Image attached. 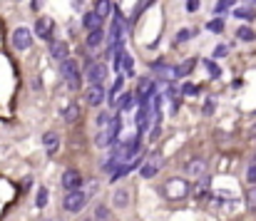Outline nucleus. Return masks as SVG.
Instances as JSON below:
<instances>
[{
	"instance_id": "nucleus-36",
	"label": "nucleus",
	"mask_w": 256,
	"mask_h": 221,
	"mask_svg": "<svg viewBox=\"0 0 256 221\" xmlns=\"http://www.w3.org/2000/svg\"><path fill=\"white\" fill-rule=\"evenodd\" d=\"M246 182H249V184H256V164H252V166L246 169Z\"/></svg>"
},
{
	"instance_id": "nucleus-1",
	"label": "nucleus",
	"mask_w": 256,
	"mask_h": 221,
	"mask_svg": "<svg viewBox=\"0 0 256 221\" xmlns=\"http://www.w3.org/2000/svg\"><path fill=\"white\" fill-rule=\"evenodd\" d=\"M60 74H62V80H65L72 90H78V87L82 84V70H80V65H78L72 58H68V60L60 62Z\"/></svg>"
},
{
	"instance_id": "nucleus-42",
	"label": "nucleus",
	"mask_w": 256,
	"mask_h": 221,
	"mask_svg": "<svg viewBox=\"0 0 256 221\" xmlns=\"http://www.w3.org/2000/svg\"><path fill=\"white\" fill-rule=\"evenodd\" d=\"M252 137H254V140H256V124H254V130H252Z\"/></svg>"
},
{
	"instance_id": "nucleus-16",
	"label": "nucleus",
	"mask_w": 256,
	"mask_h": 221,
	"mask_svg": "<svg viewBox=\"0 0 256 221\" xmlns=\"http://www.w3.org/2000/svg\"><path fill=\"white\" fill-rule=\"evenodd\" d=\"M87 48H100L102 42H104V32H102V28H94V30H87Z\"/></svg>"
},
{
	"instance_id": "nucleus-41",
	"label": "nucleus",
	"mask_w": 256,
	"mask_h": 221,
	"mask_svg": "<svg viewBox=\"0 0 256 221\" xmlns=\"http://www.w3.org/2000/svg\"><path fill=\"white\" fill-rule=\"evenodd\" d=\"M42 2H45V0H30V8H32V10H40Z\"/></svg>"
},
{
	"instance_id": "nucleus-28",
	"label": "nucleus",
	"mask_w": 256,
	"mask_h": 221,
	"mask_svg": "<svg viewBox=\"0 0 256 221\" xmlns=\"http://www.w3.org/2000/svg\"><path fill=\"white\" fill-rule=\"evenodd\" d=\"M234 2H236V0H219L216 8H214V12H216V15H224L229 8H234Z\"/></svg>"
},
{
	"instance_id": "nucleus-43",
	"label": "nucleus",
	"mask_w": 256,
	"mask_h": 221,
	"mask_svg": "<svg viewBox=\"0 0 256 221\" xmlns=\"http://www.w3.org/2000/svg\"><path fill=\"white\" fill-rule=\"evenodd\" d=\"M246 2H249V5H252V8H254V5H256V0H246Z\"/></svg>"
},
{
	"instance_id": "nucleus-12",
	"label": "nucleus",
	"mask_w": 256,
	"mask_h": 221,
	"mask_svg": "<svg viewBox=\"0 0 256 221\" xmlns=\"http://www.w3.org/2000/svg\"><path fill=\"white\" fill-rule=\"evenodd\" d=\"M162 164H164V159H162V156L154 152V156H152V159H150V162L142 166V176H144V179H152V176H154V174L162 169Z\"/></svg>"
},
{
	"instance_id": "nucleus-15",
	"label": "nucleus",
	"mask_w": 256,
	"mask_h": 221,
	"mask_svg": "<svg viewBox=\"0 0 256 221\" xmlns=\"http://www.w3.org/2000/svg\"><path fill=\"white\" fill-rule=\"evenodd\" d=\"M196 179H199V182H196L194 186L189 184V194H194V196H204V194H206V189H209V176H206V174H202V176H196Z\"/></svg>"
},
{
	"instance_id": "nucleus-24",
	"label": "nucleus",
	"mask_w": 256,
	"mask_h": 221,
	"mask_svg": "<svg viewBox=\"0 0 256 221\" xmlns=\"http://www.w3.org/2000/svg\"><path fill=\"white\" fill-rule=\"evenodd\" d=\"M152 2H154V0H140V2H137V8L132 10V18H130V25H134V22H137V18L142 15V10H147V8H150Z\"/></svg>"
},
{
	"instance_id": "nucleus-6",
	"label": "nucleus",
	"mask_w": 256,
	"mask_h": 221,
	"mask_svg": "<svg viewBox=\"0 0 256 221\" xmlns=\"http://www.w3.org/2000/svg\"><path fill=\"white\" fill-rule=\"evenodd\" d=\"M85 77L90 84H100V82L107 77V65H104V62H87Z\"/></svg>"
},
{
	"instance_id": "nucleus-14",
	"label": "nucleus",
	"mask_w": 256,
	"mask_h": 221,
	"mask_svg": "<svg viewBox=\"0 0 256 221\" xmlns=\"http://www.w3.org/2000/svg\"><path fill=\"white\" fill-rule=\"evenodd\" d=\"M184 172L192 174V176H202V174L206 172V162H204V159H192V162H186Z\"/></svg>"
},
{
	"instance_id": "nucleus-30",
	"label": "nucleus",
	"mask_w": 256,
	"mask_h": 221,
	"mask_svg": "<svg viewBox=\"0 0 256 221\" xmlns=\"http://www.w3.org/2000/svg\"><path fill=\"white\" fill-rule=\"evenodd\" d=\"M246 206L252 212H256V184H252V189L246 192Z\"/></svg>"
},
{
	"instance_id": "nucleus-17",
	"label": "nucleus",
	"mask_w": 256,
	"mask_h": 221,
	"mask_svg": "<svg viewBox=\"0 0 256 221\" xmlns=\"http://www.w3.org/2000/svg\"><path fill=\"white\" fill-rule=\"evenodd\" d=\"M42 144L48 149V154H55L58 147H60V137H58L55 132H45V134H42Z\"/></svg>"
},
{
	"instance_id": "nucleus-10",
	"label": "nucleus",
	"mask_w": 256,
	"mask_h": 221,
	"mask_svg": "<svg viewBox=\"0 0 256 221\" xmlns=\"http://www.w3.org/2000/svg\"><path fill=\"white\" fill-rule=\"evenodd\" d=\"M85 100L92 104V107H97V104H102V102H104V87H102V82H100V84H90V87H87Z\"/></svg>"
},
{
	"instance_id": "nucleus-3",
	"label": "nucleus",
	"mask_w": 256,
	"mask_h": 221,
	"mask_svg": "<svg viewBox=\"0 0 256 221\" xmlns=\"http://www.w3.org/2000/svg\"><path fill=\"white\" fill-rule=\"evenodd\" d=\"M164 194H167L170 202H182V199H186V196H189V182L182 179V176L170 179V182L164 184Z\"/></svg>"
},
{
	"instance_id": "nucleus-39",
	"label": "nucleus",
	"mask_w": 256,
	"mask_h": 221,
	"mask_svg": "<svg viewBox=\"0 0 256 221\" xmlns=\"http://www.w3.org/2000/svg\"><path fill=\"white\" fill-rule=\"evenodd\" d=\"M226 55V45H219L216 50H214V58H224Z\"/></svg>"
},
{
	"instance_id": "nucleus-19",
	"label": "nucleus",
	"mask_w": 256,
	"mask_h": 221,
	"mask_svg": "<svg viewBox=\"0 0 256 221\" xmlns=\"http://www.w3.org/2000/svg\"><path fill=\"white\" fill-rule=\"evenodd\" d=\"M94 15H97L100 20L110 18V15H112V2H110V0H97V2H94Z\"/></svg>"
},
{
	"instance_id": "nucleus-7",
	"label": "nucleus",
	"mask_w": 256,
	"mask_h": 221,
	"mask_svg": "<svg viewBox=\"0 0 256 221\" xmlns=\"http://www.w3.org/2000/svg\"><path fill=\"white\" fill-rule=\"evenodd\" d=\"M32 45V32L30 28H15L12 30V48L15 50H28Z\"/></svg>"
},
{
	"instance_id": "nucleus-32",
	"label": "nucleus",
	"mask_w": 256,
	"mask_h": 221,
	"mask_svg": "<svg viewBox=\"0 0 256 221\" xmlns=\"http://www.w3.org/2000/svg\"><path fill=\"white\" fill-rule=\"evenodd\" d=\"M127 194H130V192H124V189L114 192V206H124V204H127Z\"/></svg>"
},
{
	"instance_id": "nucleus-11",
	"label": "nucleus",
	"mask_w": 256,
	"mask_h": 221,
	"mask_svg": "<svg viewBox=\"0 0 256 221\" xmlns=\"http://www.w3.org/2000/svg\"><path fill=\"white\" fill-rule=\"evenodd\" d=\"M62 186L70 192V189H80L82 186V174L78 172V169H68L65 174H62Z\"/></svg>"
},
{
	"instance_id": "nucleus-2",
	"label": "nucleus",
	"mask_w": 256,
	"mask_h": 221,
	"mask_svg": "<svg viewBox=\"0 0 256 221\" xmlns=\"http://www.w3.org/2000/svg\"><path fill=\"white\" fill-rule=\"evenodd\" d=\"M120 130H122V120H120V117H112V122H110L107 127H100V134H97L94 144H97V147H110V144H114V140L120 137Z\"/></svg>"
},
{
	"instance_id": "nucleus-18",
	"label": "nucleus",
	"mask_w": 256,
	"mask_h": 221,
	"mask_svg": "<svg viewBox=\"0 0 256 221\" xmlns=\"http://www.w3.org/2000/svg\"><path fill=\"white\" fill-rule=\"evenodd\" d=\"M194 68H196V58H189V60H184V62H179L174 68V77H186Z\"/></svg>"
},
{
	"instance_id": "nucleus-27",
	"label": "nucleus",
	"mask_w": 256,
	"mask_h": 221,
	"mask_svg": "<svg viewBox=\"0 0 256 221\" xmlns=\"http://www.w3.org/2000/svg\"><path fill=\"white\" fill-rule=\"evenodd\" d=\"M122 70H124V77H134V60L124 52V60H122Z\"/></svg>"
},
{
	"instance_id": "nucleus-44",
	"label": "nucleus",
	"mask_w": 256,
	"mask_h": 221,
	"mask_svg": "<svg viewBox=\"0 0 256 221\" xmlns=\"http://www.w3.org/2000/svg\"><path fill=\"white\" fill-rule=\"evenodd\" d=\"M87 221H94V216H92V219H87Z\"/></svg>"
},
{
	"instance_id": "nucleus-8",
	"label": "nucleus",
	"mask_w": 256,
	"mask_h": 221,
	"mask_svg": "<svg viewBox=\"0 0 256 221\" xmlns=\"http://www.w3.org/2000/svg\"><path fill=\"white\" fill-rule=\"evenodd\" d=\"M154 92H157V82H154L152 77H140V80H137V92H134V94L140 97V102H144V100H147L150 94H154Z\"/></svg>"
},
{
	"instance_id": "nucleus-25",
	"label": "nucleus",
	"mask_w": 256,
	"mask_h": 221,
	"mask_svg": "<svg viewBox=\"0 0 256 221\" xmlns=\"http://www.w3.org/2000/svg\"><path fill=\"white\" fill-rule=\"evenodd\" d=\"M192 35H196V30H189V28H182L179 32H176V38H174V45H182V42H186Z\"/></svg>"
},
{
	"instance_id": "nucleus-9",
	"label": "nucleus",
	"mask_w": 256,
	"mask_h": 221,
	"mask_svg": "<svg viewBox=\"0 0 256 221\" xmlns=\"http://www.w3.org/2000/svg\"><path fill=\"white\" fill-rule=\"evenodd\" d=\"M50 58L58 60V62L68 60V58H70V48H68V42H62V40H50Z\"/></svg>"
},
{
	"instance_id": "nucleus-13",
	"label": "nucleus",
	"mask_w": 256,
	"mask_h": 221,
	"mask_svg": "<svg viewBox=\"0 0 256 221\" xmlns=\"http://www.w3.org/2000/svg\"><path fill=\"white\" fill-rule=\"evenodd\" d=\"M132 97H134V92H120L117 94V100H114V112H122V110H130L132 107Z\"/></svg>"
},
{
	"instance_id": "nucleus-35",
	"label": "nucleus",
	"mask_w": 256,
	"mask_h": 221,
	"mask_svg": "<svg viewBox=\"0 0 256 221\" xmlns=\"http://www.w3.org/2000/svg\"><path fill=\"white\" fill-rule=\"evenodd\" d=\"M112 117H114V114H110V112H102V114L97 117V124H100V127H107V124L112 122Z\"/></svg>"
},
{
	"instance_id": "nucleus-38",
	"label": "nucleus",
	"mask_w": 256,
	"mask_h": 221,
	"mask_svg": "<svg viewBox=\"0 0 256 221\" xmlns=\"http://www.w3.org/2000/svg\"><path fill=\"white\" fill-rule=\"evenodd\" d=\"M186 10L189 12H196L199 10V0H186Z\"/></svg>"
},
{
	"instance_id": "nucleus-5",
	"label": "nucleus",
	"mask_w": 256,
	"mask_h": 221,
	"mask_svg": "<svg viewBox=\"0 0 256 221\" xmlns=\"http://www.w3.org/2000/svg\"><path fill=\"white\" fill-rule=\"evenodd\" d=\"M35 35L40 38V40H52V35H55V20L50 18V15H40L38 18V22H35Z\"/></svg>"
},
{
	"instance_id": "nucleus-20",
	"label": "nucleus",
	"mask_w": 256,
	"mask_h": 221,
	"mask_svg": "<svg viewBox=\"0 0 256 221\" xmlns=\"http://www.w3.org/2000/svg\"><path fill=\"white\" fill-rule=\"evenodd\" d=\"M150 120H152V112L142 104V110H140V114H137V130H140V132H144V130L150 127Z\"/></svg>"
},
{
	"instance_id": "nucleus-23",
	"label": "nucleus",
	"mask_w": 256,
	"mask_h": 221,
	"mask_svg": "<svg viewBox=\"0 0 256 221\" xmlns=\"http://www.w3.org/2000/svg\"><path fill=\"white\" fill-rule=\"evenodd\" d=\"M234 18H242V20H256V8H236L234 10Z\"/></svg>"
},
{
	"instance_id": "nucleus-37",
	"label": "nucleus",
	"mask_w": 256,
	"mask_h": 221,
	"mask_svg": "<svg viewBox=\"0 0 256 221\" xmlns=\"http://www.w3.org/2000/svg\"><path fill=\"white\" fill-rule=\"evenodd\" d=\"M94 216H97V221H107V206H97Z\"/></svg>"
},
{
	"instance_id": "nucleus-29",
	"label": "nucleus",
	"mask_w": 256,
	"mask_h": 221,
	"mask_svg": "<svg viewBox=\"0 0 256 221\" xmlns=\"http://www.w3.org/2000/svg\"><path fill=\"white\" fill-rule=\"evenodd\" d=\"M206 30H212V32H222V30H224V20H222V18L209 20V22H206Z\"/></svg>"
},
{
	"instance_id": "nucleus-40",
	"label": "nucleus",
	"mask_w": 256,
	"mask_h": 221,
	"mask_svg": "<svg viewBox=\"0 0 256 221\" xmlns=\"http://www.w3.org/2000/svg\"><path fill=\"white\" fill-rule=\"evenodd\" d=\"M214 112V100H206V104H204V114H212Z\"/></svg>"
},
{
	"instance_id": "nucleus-33",
	"label": "nucleus",
	"mask_w": 256,
	"mask_h": 221,
	"mask_svg": "<svg viewBox=\"0 0 256 221\" xmlns=\"http://www.w3.org/2000/svg\"><path fill=\"white\" fill-rule=\"evenodd\" d=\"M179 92H182V94H186V97H192V94H196V92H199V87H196V84H192V82H186Z\"/></svg>"
},
{
	"instance_id": "nucleus-26",
	"label": "nucleus",
	"mask_w": 256,
	"mask_h": 221,
	"mask_svg": "<svg viewBox=\"0 0 256 221\" xmlns=\"http://www.w3.org/2000/svg\"><path fill=\"white\" fill-rule=\"evenodd\" d=\"M80 117V104H68V110H65V122H75Z\"/></svg>"
},
{
	"instance_id": "nucleus-4",
	"label": "nucleus",
	"mask_w": 256,
	"mask_h": 221,
	"mask_svg": "<svg viewBox=\"0 0 256 221\" xmlns=\"http://www.w3.org/2000/svg\"><path fill=\"white\" fill-rule=\"evenodd\" d=\"M85 204H87V192H82V189H70V192L65 194V202H62V206H65L68 214L82 212Z\"/></svg>"
},
{
	"instance_id": "nucleus-34",
	"label": "nucleus",
	"mask_w": 256,
	"mask_h": 221,
	"mask_svg": "<svg viewBox=\"0 0 256 221\" xmlns=\"http://www.w3.org/2000/svg\"><path fill=\"white\" fill-rule=\"evenodd\" d=\"M48 204V189L42 186V189H38V209H42Z\"/></svg>"
},
{
	"instance_id": "nucleus-22",
	"label": "nucleus",
	"mask_w": 256,
	"mask_h": 221,
	"mask_svg": "<svg viewBox=\"0 0 256 221\" xmlns=\"http://www.w3.org/2000/svg\"><path fill=\"white\" fill-rule=\"evenodd\" d=\"M82 25H85V30H94V28H102V20H100V18L94 15V10H92V12H85Z\"/></svg>"
},
{
	"instance_id": "nucleus-31",
	"label": "nucleus",
	"mask_w": 256,
	"mask_h": 221,
	"mask_svg": "<svg viewBox=\"0 0 256 221\" xmlns=\"http://www.w3.org/2000/svg\"><path fill=\"white\" fill-rule=\"evenodd\" d=\"M204 65H206V70H209L212 77H222V68H219L214 60H204Z\"/></svg>"
},
{
	"instance_id": "nucleus-21",
	"label": "nucleus",
	"mask_w": 256,
	"mask_h": 221,
	"mask_svg": "<svg viewBox=\"0 0 256 221\" xmlns=\"http://www.w3.org/2000/svg\"><path fill=\"white\" fill-rule=\"evenodd\" d=\"M236 38H239L242 42H254L256 40V30L254 28H249V25H242V28L236 30Z\"/></svg>"
}]
</instances>
